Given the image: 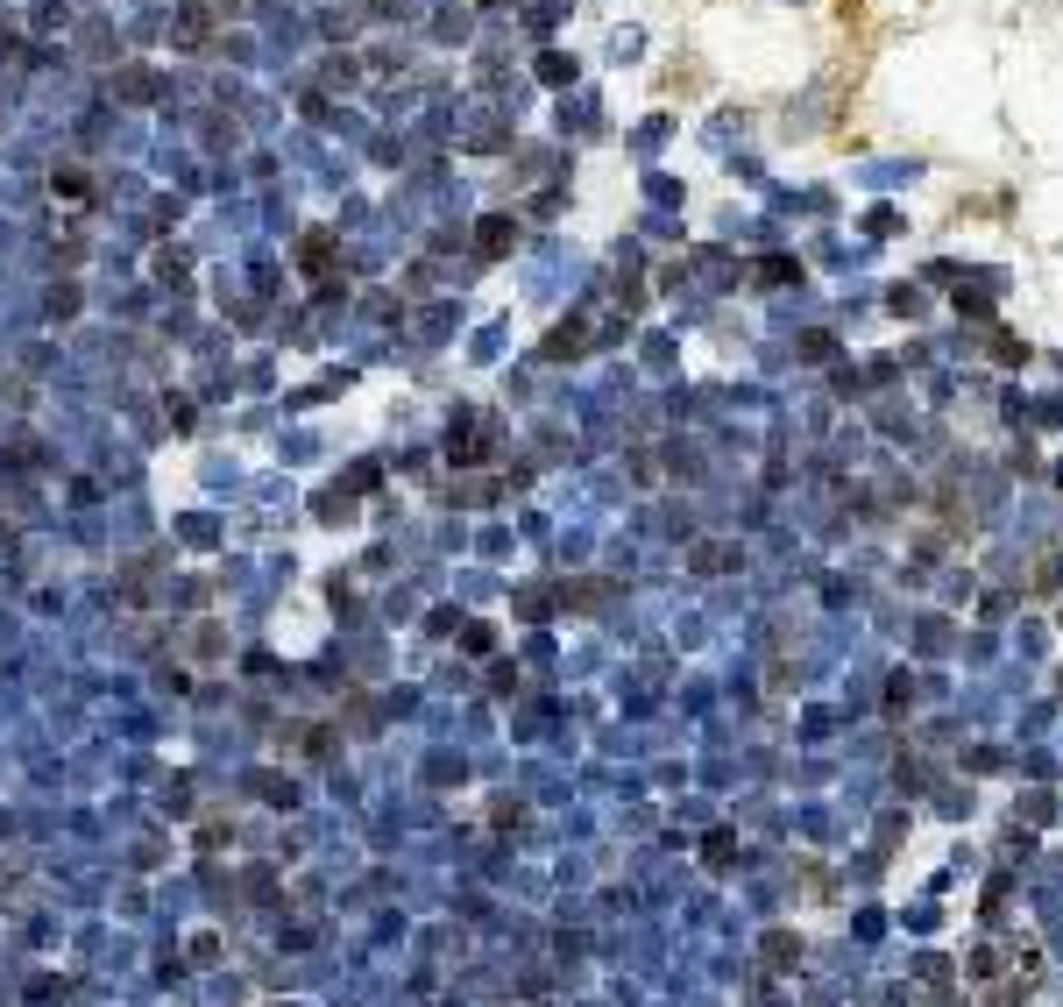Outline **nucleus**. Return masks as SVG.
Segmentation results:
<instances>
[{
	"instance_id": "f257e3e1",
	"label": "nucleus",
	"mask_w": 1063,
	"mask_h": 1007,
	"mask_svg": "<svg viewBox=\"0 0 1063 1007\" xmlns=\"http://www.w3.org/2000/svg\"><path fill=\"white\" fill-rule=\"evenodd\" d=\"M171 43H178V50H206V43H213V8H178Z\"/></svg>"
},
{
	"instance_id": "f03ea898",
	"label": "nucleus",
	"mask_w": 1063,
	"mask_h": 1007,
	"mask_svg": "<svg viewBox=\"0 0 1063 1007\" xmlns=\"http://www.w3.org/2000/svg\"><path fill=\"white\" fill-rule=\"evenodd\" d=\"M156 93H163V86H156V71H142V64H135V71H114V100H135V107H149Z\"/></svg>"
},
{
	"instance_id": "7ed1b4c3",
	"label": "nucleus",
	"mask_w": 1063,
	"mask_h": 1007,
	"mask_svg": "<svg viewBox=\"0 0 1063 1007\" xmlns=\"http://www.w3.org/2000/svg\"><path fill=\"white\" fill-rule=\"evenodd\" d=\"M511 242H518V227H511L504 213H489V220H482V235H475V249H482L489 263H497V256H511Z\"/></svg>"
},
{
	"instance_id": "20e7f679",
	"label": "nucleus",
	"mask_w": 1063,
	"mask_h": 1007,
	"mask_svg": "<svg viewBox=\"0 0 1063 1007\" xmlns=\"http://www.w3.org/2000/svg\"><path fill=\"white\" fill-rule=\"evenodd\" d=\"M298 263H305L312 277H326V270H334V235H305V242H298Z\"/></svg>"
}]
</instances>
